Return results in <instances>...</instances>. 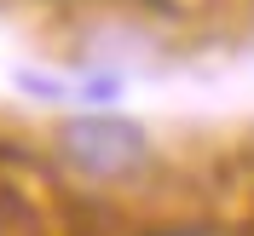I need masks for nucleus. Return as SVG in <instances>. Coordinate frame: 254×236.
Here are the masks:
<instances>
[{
  "label": "nucleus",
  "instance_id": "nucleus-1",
  "mask_svg": "<svg viewBox=\"0 0 254 236\" xmlns=\"http://www.w3.org/2000/svg\"><path fill=\"white\" fill-rule=\"evenodd\" d=\"M58 156L93 185H127L150 167V133L127 115H75L58 127Z\"/></svg>",
  "mask_w": 254,
  "mask_h": 236
},
{
  "label": "nucleus",
  "instance_id": "nucleus-2",
  "mask_svg": "<svg viewBox=\"0 0 254 236\" xmlns=\"http://www.w3.org/2000/svg\"><path fill=\"white\" fill-rule=\"evenodd\" d=\"M0 236H52L47 219H41L12 185H0Z\"/></svg>",
  "mask_w": 254,
  "mask_h": 236
}]
</instances>
